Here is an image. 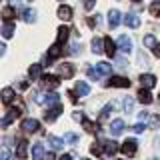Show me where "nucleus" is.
Listing matches in <instances>:
<instances>
[{
  "label": "nucleus",
  "instance_id": "obj_1",
  "mask_svg": "<svg viewBox=\"0 0 160 160\" xmlns=\"http://www.w3.org/2000/svg\"><path fill=\"white\" fill-rule=\"evenodd\" d=\"M60 46H62V44L56 42V44H52V46L48 48V54H46V62L48 64H52L56 58H60V54H62V48H60Z\"/></svg>",
  "mask_w": 160,
  "mask_h": 160
},
{
  "label": "nucleus",
  "instance_id": "obj_2",
  "mask_svg": "<svg viewBox=\"0 0 160 160\" xmlns=\"http://www.w3.org/2000/svg\"><path fill=\"white\" fill-rule=\"evenodd\" d=\"M136 148H138V142L134 138L126 140V142L122 144V154H126V156H134L136 154Z\"/></svg>",
  "mask_w": 160,
  "mask_h": 160
},
{
  "label": "nucleus",
  "instance_id": "obj_3",
  "mask_svg": "<svg viewBox=\"0 0 160 160\" xmlns=\"http://www.w3.org/2000/svg\"><path fill=\"white\" fill-rule=\"evenodd\" d=\"M22 130H24V132H38V130H40V122L36 118H26L22 122Z\"/></svg>",
  "mask_w": 160,
  "mask_h": 160
},
{
  "label": "nucleus",
  "instance_id": "obj_4",
  "mask_svg": "<svg viewBox=\"0 0 160 160\" xmlns=\"http://www.w3.org/2000/svg\"><path fill=\"white\" fill-rule=\"evenodd\" d=\"M40 80H42V86L44 88H48V90H54V88H58V84H60V80L56 76H40Z\"/></svg>",
  "mask_w": 160,
  "mask_h": 160
},
{
  "label": "nucleus",
  "instance_id": "obj_5",
  "mask_svg": "<svg viewBox=\"0 0 160 160\" xmlns=\"http://www.w3.org/2000/svg\"><path fill=\"white\" fill-rule=\"evenodd\" d=\"M106 84H108V86H118V88H128L130 86V80L122 78V76H112Z\"/></svg>",
  "mask_w": 160,
  "mask_h": 160
},
{
  "label": "nucleus",
  "instance_id": "obj_6",
  "mask_svg": "<svg viewBox=\"0 0 160 160\" xmlns=\"http://www.w3.org/2000/svg\"><path fill=\"white\" fill-rule=\"evenodd\" d=\"M118 48H120V52L130 54V50H132V40H130L128 36H120L118 38Z\"/></svg>",
  "mask_w": 160,
  "mask_h": 160
},
{
  "label": "nucleus",
  "instance_id": "obj_7",
  "mask_svg": "<svg viewBox=\"0 0 160 160\" xmlns=\"http://www.w3.org/2000/svg\"><path fill=\"white\" fill-rule=\"evenodd\" d=\"M20 114H22V112H20V108H10V110H8V114L2 118V128H6L14 118H18V116H20Z\"/></svg>",
  "mask_w": 160,
  "mask_h": 160
},
{
  "label": "nucleus",
  "instance_id": "obj_8",
  "mask_svg": "<svg viewBox=\"0 0 160 160\" xmlns=\"http://www.w3.org/2000/svg\"><path fill=\"white\" fill-rule=\"evenodd\" d=\"M102 148H104V154H106V156H114V154L118 152V144L114 142V140H106V142H102Z\"/></svg>",
  "mask_w": 160,
  "mask_h": 160
},
{
  "label": "nucleus",
  "instance_id": "obj_9",
  "mask_svg": "<svg viewBox=\"0 0 160 160\" xmlns=\"http://www.w3.org/2000/svg\"><path fill=\"white\" fill-rule=\"evenodd\" d=\"M124 24H126V26H130V28H138V26H140V18H138L134 12H128L126 16H124Z\"/></svg>",
  "mask_w": 160,
  "mask_h": 160
},
{
  "label": "nucleus",
  "instance_id": "obj_10",
  "mask_svg": "<svg viewBox=\"0 0 160 160\" xmlns=\"http://www.w3.org/2000/svg\"><path fill=\"white\" fill-rule=\"evenodd\" d=\"M124 132V120H114L112 124H110V134L112 136H118V134H122Z\"/></svg>",
  "mask_w": 160,
  "mask_h": 160
},
{
  "label": "nucleus",
  "instance_id": "obj_11",
  "mask_svg": "<svg viewBox=\"0 0 160 160\" xmlns=\"http://www.w3.org/2000/svg\"><path fill=\"white\" fill-rule=\"evenodd\" d=\"M104 52L108 54L110 58H114V54H116V44L112 42V38H104Z\"/></svg>",
  "mask_w": 160,
  "mask_h": 160
},
{
  "label": "nucleus",
  "instance_id": "obj_12",
  "mask_svg": "<svg viewBox=\"0 0 160 160\" xmlns=\"http://www.w3.org/2000/svg\"><path fill=\"white\" fill-rule=\"evenodd\" d=\"M76 94L78 96H88L90 94V86L84 82V80H78L76 82Z\"/></svg>",
  "mask_w": 160,
  "mask_h": 160
},
{
  "label": "nucleus",
  "instance_id": "obj_13",
  "mask_svg": "<svg viewBox=\"0 0 160 160\" xmlns=\"http://www.w3.org/2000/svg\"><path fill=\"white\" fill-rule=\"evenodd\" d=\"M108 24H110V28H116L118 24H120V12H118V10H110V14H108Z\"/></svg>",
  "mask_w": 160,
  "mask_h": 160
},
{
  "label": "nucleus",
  "instance_id": "obj_14",
  "mask_svg": "<svg viewBox=\"0 0 160 160\" xmlns=\"http://www.w3.org/2000/svg\"><path fill=\"white\" fill-rule=\"evenodd\" d=\"M48 142H50V146H52L54 150H60V148H64V142H66V140H64V138H56V136H52V134H50V136H48Z\"/></svg>",
  "mask_w": 160,
  "mask_h": 160
},
{
  "label": "nucleus",
  "instance_id": "obj_15",
  "mask_svg": "<svg viewBox=\"0 0 160 160\" xmlns=\"http://www.w3.org/2000/svg\"><path fill=\"white\" fill-rule=\"evenodd\" d=\"M96 70L102 76H108V74H112V64H108V62H98L96 64Z\"/></svg>",
  "mask_w": 160,
  "mask_h": 160
},
{
  "label": "nucleus",
  "instance_id": "obj_16",
  "mask_svg": "<svg viewBox=\"0 0 160 160\" xmlns=\"http://www.w3.org/2000/svg\"><path fill=\"white\" fill-rule=\"evenodd\" d=\"M140 82H142V86L152 88L154 84H156V78H154L152 74H142V76H140Z\"/></svg>",
  "mask_w": 160,
  "mask_h": 160
},
{
  "label": "nucleus",
  "instance_id": "obj_17",
  "mask_svg": "<svg viewBox=\"0 0 160 160\" xmlns=\"http://www.w3.org/2000/svg\"><path fill=\"white\" fill-rule=\"evenodd\" d=\"M16 156L18 158H26L28 156V142H26V140H20L18 150H16Z\"/></svg>",
  "mask_w": 160,
  "mask_h": 160
},
{
  "label": "nucleus",
  "instance_id": "obj_18",
  "mask_svg": "<svg viewBox=\"0 0 160 160\" xmlns=\"http://www.w3.org/2000/svg\"><path fill=\"white\" fill-rule=\"evenodd\" d=\"M68 32H70V30H68L66 26H60V28H58V36H56V42H58V44H64V42L68 40Z\"/></svg>",
  "mask_w": 160,
  "mask_h": 160
},
{
  "label": "nucleus",
  "instance_id": "obj_19",
  "mask_svg": "<svg viewBox=\"0 0 160 160\" xmlns=\"http://www.w3.org/2000/svg\"><path fill=\"white\" fill-rule=\"evenodd\" d=\"M58 18L70 20V18H72V8H70V6H60L58 8Z\"/></svg>",
  "mask_w": 160,
  "mask_h": 160
},
{
  "label": "nucleus",
  "instance_id": "obj_20",
  "mask_svg": "<svg viewBox=\"0 0 160 160\" xmlns=\"http://www.w3.org/2000/svg\"><path fill=\"white\" fill-rule=\"evenodd\" d=\"M60 112H62V108H60L58 104H56V106H52V108H48V112H46V120H50V122H52V120H56Z\"/></svg>",
  "mask_w": 160,
  "mask_h": 160
},
{
  "label": "nucleus",
  "instance_id": "obj_21",
  "mask_svg": "<svg viewBox=\"0 0 160 160\" xmlns=\"http://www.w3.org/2000/svg\"><path fill=\"white\" fill-rule=\"evenodd\" d=\"M60 74H62L64 78H72L74 76V66L72 64H62V66H60Z\"/></svg>",
  "mask_w": 160,
  "mask_h": 160
},
{
  "label": "nucleus",
  "instance_id": "obj_22",
  "mask_svg": "<svg viewBox=\"0 0 160 160\" xmlns=\"http://www.w3.org/2000/svg\"><path fill=\"white\" fill-rule=\"evenodd\" d=\"M46 156V150H44L42 144H34L32 146V158H42Z\"/></svg>",
  "mask_w": 160,
  "mask_h": 160
},
{
  "label": "nucleus",
  "instance_id": "obj_23",
  "mask_svg": "<svg viewBox=\"0 0 160 160\" xmlns=\"http://www.w3.org/2000/svg\"><path fill=\"white\" fill-rule=\"evenodd\" d=\"M138 100H140V102H142V104H150V102H152V94H150L148 92V90H140V92H138Z\"/></svg>",
  "mask_w": 160,
  "mask_h": 160
},
{
  "label": "nucleus",
  "instance_id": "obj_24",
  "mask_svg": "<svg viewBox=\"0 0 160 160\" xmlns=\"http://www.w3.org/2000/svg\"><path fill=\"white\" fill-rule=\"evenodd\" d=\"M44 104H46L48 108H50V106H56V104H58V94H56V92H48V94H46V100H44Z\"/></svg>",
  "mask_w": 160,
  "mask_h": 160
},
{
  "label": "nucleus",
  "instance_id": "obj_25",
  "mask_svg": "<svg viewBox=\"0 0 160 160\" xmlns=\"http://www.w3.org/2000/svg\"><path fill=\"white\" fill-rule=\"evenodd\" d=\"M14 100V90L12 88H4L2 90V102L4 104H10Z\"/></svg>",
  "mask_w": 160,
  "mask_h": 160
},
{
  "label": "nucleus",
  "instance_id": "obj_26",
  "mask_svg": "<svg viewBox=\"0 0 160 160\" xmlns=\"http://www.w3.org/2000/svg\"><path fill=\"white\" fill-rule=\"evenodd\" d=\"M14 34V26L8 22V20H4V26H2V36L4 38H10Z\"/></svg>",
  "mask_w": 160,
  "mask_h": 160
},
{
  "label": "nucleus",
  "instance_id": "obj_27",
  "mask_svg": "<svg viewBox=\"0 0 160 160\" xmlns=\"http://www.w3.org/2000/svg\"><path fill=\"white\" fill-rule=\"evenodd\" d=\"M40 72H42V70H40V64H32L30 70H28V76L32 78V80H38L40 78Z\"/></svg>",
  "mask_w": 160,
  "mask_h": 160
},
{
  "label": "nucleus",
  "instance_id": "obj_28",
  "mask_svg": "<svg viewBox=\"0 0 160 160\" xmlns=\"http://www.w3.org/2000/svg\"><path fill=\"white\" fill-rule=\"evenodd\" d=\"M22 18H24V22L32 24L34 20H36V10H24V12H22Z\"/></svg>",
  "mask_w": 160,
  "mask_h": 160
},
{
  "label": "nucleus",
  "instance_id": "obj_29",
  "mask_svg": "<svg viewBox=\"0 0 160 160\" xmlns=\"http://www.w3.org/2000/svg\"><path fill=\"white\" fill-rule=\"evenodd\" d=\"M92 52H94V54H102V52H104L102 40H100V38H94V40H92Z\"/></svg>",
  "mask_w": 160,
  "mask_h": 160
},
{
  "label": "nucleus",
  "instance_id": "obj_30",
  "mask_svg": "<svg viewBox=\"0 0 160 160\" xmlns=\"http://www.w3.org/2000/svg\"><path fill=\"white\" fill-rule=\"evenodd\" d=\"M144 46H148V48H154V46H156V38H154L152 34L144 36Z\"/></svg>",
  "mask_w": 160,
  "mask_h": 160
},
{
  "label": "nucleus",
  "instance_id": "obj_31",
  "mask_svg": "<svg viewBox=\"0 0 160 160\" xmlns=\"http://www.w3.org/2000/svg\"><path fill=\"white\" fill-rule=\"evenodd\" d=\"M12 16H14V6H6V8L2 10V18L4 20H10Z\"/></svg>",
  "mask_w": 160,
  "mask_h": 160
},
{
  "label": "nucleus",
  "instance_id": "obj_32",
  "mask_svg": "<svg viewBox=\"0 0 160 160\" xmlns=\"http://www.w3.org/2000/svg\"><path fill=\"white\" fill-rule=\"evenodd\" d=\"M88 76H90V80H100V78H102V74H100L96 68H88Z\"/></svg>",
  "mask_w": 160,
  "mask_h": 160
},
{
  "label": "nucleus",
  "instance_id": "obj_33",
  "mask_svg": "<svg viewBox=\"0 0 160 160\" xmlns=\"http://www.w3.org/2000/svg\"><path fill=\"white\" fill-rule=\"evenodd\" d=\"M122 104H124V110H126V112H132V108H134V100L130 98V96H128V98H124V102H122Z\"/></svg>",
  "mask_w": 160,
  "mask_h": 160
},
{
  "label": "nucleus",
  "instance_id": "obj_34",
  "mask_svg": "<svg viewBox=\"0 0 160 160\" xmlns=\"http://www.w3.org/2000/svg\"><path fill=\"white\" fill-rule=\"evenodd\" d=\"M64 140H66V142H70V144H76L78 142V136L74 132H66L64 134Z\"/></svg>",
  "mask_w": 160,
  "mask_h": 160
},
{
  "label": "nucleus",
  "instance_id": "obj_35",
  "mask_svg": "<svg viewBox=\"0 0 160 160\" xmlns=\"http://www.w3.org/2000/svg\"><path fill=\"white\" fill-rule=\"evenodd\" d=\"M114 106L112 104H106V106L102 108V112H100V120H104V118H108V114H110V110H112Z\"/></svg>",
  "mask_w": 160,
  "mask_h": 160
},
{
  "label": "nucleus",
  "instance_id": "obj_36",
  "mask_svg": "<svg viewBox=\"0 0 160 160\" xmlns=\"http://www.w3.org/2000/svg\"><path fill=\"white\" fill-rule=\"evenodd\" d=\"M102 144H94V146H92V150H90V152H92V154H96V156H100V154H102Z\"/></svg>",
  "mask_w": 160,
  "mask_h": 160
},
{
  "label": "nucleus",
  "instance_id": "obj_37",
  "mask_svg": "<svg viewBox=\"0 0 160 160\" xmlns=\"http://www.w3.org/2000/svg\"><path fill=\"white\" fill-rule=\"evenodd\" d=\"M0 158H2V160H8V158H10V150H8V144H4V148H2V154H0Z\"/></svg>",
  "mask_w": 160,
  "mask_h": 160
},
{
  "label": "nucleus",
  "instance_id": "obj_38",
  "mask_svg": "<svg viewBox=\"0 0 160 160\" xmlns=\"http://www.w3.org/2000/svg\"><path fill=\"white\" fill-rule=\"evenodd\" d=\"M94 2H96V0H84V8H86V10H92L94 8Z\"/></svg>",
  "mask_w": 160,
  "mask_h": 160
},
{
  "label": "nucleus",
  "instance_id": "obj_39",
  "mask_svg": "<svg viewBox=\"0 0 160 160\" xmlns=\"http://www.w3.org/2000/svg\"><path fill=\"white\" fill-rule=\"evenodd\" d=\"M144 128H146V124H136V126H134L132 130H134L136 134H140V132H144Z\"/></svg>",
  "mask_w": 160,
  "mask_h": 160
},
{
  "label": "nucleus",
  "instance_id": "obj_40",
  "mask_svg": "<svg viewBox=\"0 0 160 160\" xmlns=\"http://www.w3.org/2000/svg\"><path fill=\"white\" fill-rule=\"evenodd\" d=\"M150 12H152V14H158V12H160V2L152 4V8H150Z\"/></svg>",
  "mask_w": 160,
  "mask_h": 160
},
{
  "label": "nucleus",
  "instance_id": "obj_41",
  "mask_svg": "<svg viewBox=\"0 0 160 160\" xmlns=\"http://www.w3.org/2000/svg\"><path fill=\"white\" fill-rule=\"evenodd\" d=\"M152 50H154V54H156V56L160 58V42H156V46H154Z\"/></svg>",
  "mask_w": 160,
  "mask_h": 160
},
{
  "label": "nucleus",
  "instance_id": "obj_42",
  "mask_svg": "<svg viewBox=\"0 0 160 160\" xmlns=\"http://www.w3.org/2000/svg\"><path fill=\"white\" fill-rule=\"evenodd\" d=\"M10 6H14V8H20V0H10Z\"/></svg>",
  "mask_w": 160,
  "mask_h": 160
},
{
  "label": "nucleus",
  "instance_id": "obj_43",
  "mask_svg": "<svg viewBox=\"0 0 160 160\" xmlns=\"http://www.w3.org/2000/svg\"><path fill=\"white\" fill-rule=\"evenodd\" d=\"M132 2H140V0H132Z\"/></svg>",
  "mask_w": 160,
  "mask_h": 160
},
{
  "label": "nucleus",
  "instance_id": "obj_44",
  "mask_svg": "<svg viewBox=\"0 0 160 160\" xmlns=\"http://www.w3.org/2000/svg\"><path fill=\"white\" fill-rule=\"evenodd\" d=\"M26 2H32V0H26Z\"/></svg>",
  "mask_w": 160,
  "mask_h": 160
},
{
  "label": "nucleus",
  "instance_id": "obj_45",
  "mask_svg": "<svg viewBox=\"0 0 160 160\" xmlns=\"http://www.w3.org/2000/svg\"><path fill=\"white\" fill-rule=\"evenodd\" d=\"M156 2H160V0H156Z\"/></svg>",
  "mask_w": 160,
  "mask_h": 160
}]
</instances>
